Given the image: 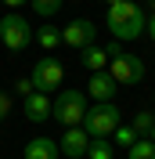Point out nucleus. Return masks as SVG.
<instances>
[{
  "mask_svg": "<svg viewBox=\"0 0 155 159\" xmlns=\"http://www.w3.org/2000/svg\"><path fill=\"white\" fill-rule=\"evenodd\" d=\"M51 116L58 119L61 127H83L87 116V94L83 90H58V98L51 101Z\"/></svg>",
  "mask_w": 155,
  "mask_h": 159,
  "instance_id": "obj_3",
  "label": "nucleus"
},
{
  "mask_svg": "<svg viewBox=\"0 0 155 159\" xmlns=\"http://www.w3.org/2000/svg\"><path fill=\"white\" fill-rule=\"evenodd\" d=\"M112 138H116V145H123V148H130V145L137 141V130H134V127H123V123H119Z\"/></svg>",
  "mask_w": 155,
  "mask_h": 159,
  "instance_id": "obj_18",
  "label": "nucleus"
},
{
  "mask_svg": "<svg viewBox=\"0 0 155 159\" xmlns=\"http://www.w3.org/2000/svg\"><path fill=\"white\" fill-rule=\"evenodd\" d=\"M25 159H58V141L33 138L29 145H25Z\"/></svg>",
  "mask_w": 155,
  "mask_h": 159,
  "instance_id": "obj_11",
  "label": "nucleus"
},
{
  "mask_svg": "<svg viewBox=\"0 0 155 159\" xmlns=\"http://www.w3.org/2000/svg\"><path fill=\"white\" fill-rule=\"evenodd\" d=\"M87 145H90V138H87V130L83 127H69L65 134H61V156H69V159H83L87 156Z\"/></svg>",
  "mask_w": 155,
  "mask_h": 159,
  "instance_id": "obj_8",
  "label": "nucleus"
},
{
  "mask_svg": "<svg viewBox=\"0 0 155 159\" xmlns=\"http://www.w3.org/2000/svg\"><path fill=\"white\" fill-rule=\"evenodd\" d=\"M79 61H83V69H90V72L108 69V54H105V47H97V43H90V47L79 51Z\"/></svg>",
  "mask_w": 155,
  "mask_h": 159,
  "instance_id": "obj_12",
  "label": "nucleus"
},
{
  "mask_svg": "<svg viewBox=\"0 0 155 159\" xmlns=\"http://www.w3.org/2000/svg\"><path fill=\"white\" fill-rule=\"evenodd\" d=\"M112 156H116V148L108 141H90L87 145V159H112Z\"/></svg>",
  "mask_w": 155,
  "mask_h": 159,
  "instance_id": "obj_17",
  "label": "nucleus"
},
{
  "mask_svg": "<svg viewBox=\"0 0 155 159\" xmlns=\"http://www.w3.org/2000/svg\"><path fill=\"white\" fill-rule=\"evenodd\" d=\"M152 145H155V127H152Z\"/></svg>",
  "mask_w": 155,
  "mask_h": 159,
  "instance_id": "obj_24",
  "label": "nucleus"
},
{
  "mask_svg": "<svg viewBox=\"0 0 155 159\" xmlns=\"http://www.w3.org/2000/svg\"><path fill=\"white\" fill-rule=\"evenodd\" d=\"M119 123H123V116H119V105H116V101H94V105H87V116H83L87 138L108 141L112 134H116Z\"/></svg>",
  "mask_w": 155,
  "mask_h": 159,
  "instance_id": "obj_2",
  "label": "nucleus"
},
{
  "mask_svg": "<svg viewBox=\"0 0 155 159\" xmlns=\"http://www.w3.org/2000/svg\"><path fill=\"white\" fill-rule=\"evenodd\" d=\"M130 127L137 130V138H144V134H152V127H155V116H152V112H144V109H141V112L134 116V123H130Z\"/></svg>",
  "mask_w": 155,
  "mask_h": 159,
  "instance_id": "obj_16",
  "label": "nucleus"
},
{
  "mask_svg": "<svg viewBox=\"0 0 155 159\" xmlns=\"http://www.w3.org/2000/svg\"><path fill=\"white\" fill-rule=\"evenodd\" d=\"M18 94H33V83H29V80H18Z\"/></svg>",
  "mask_w": 155,
  "mask_h": 159,
  "instance_id": "obj_22",
  "label": "nucleus"
},
{
  "mask_svg": "<svg viewBox=\"0 0 155 159\" xmlns=\"http://www.w3.org/2000/svg\"><path fill=\"white\" fill-rule=\"evenodd\" d=\"M25 116L33 123H47L51 119V94H40V90L25 94Z\"/></svg>",
  "mask_w": 155,
  "mask_h": 159,
  "instance_id": "obj_10",
  "label": "nucleus"
},
{
  "mask_svg": "<svg viewBox=\"0 0 155 159\" xmlns=\"http://www.w3.org/2000/svg\"><path fill=\"white\" fill-rule=\"evenodd\" d=\"M108 29H112V40H137L144 33V11L137 7L134 0H119V4H108Z\"/></svg>",
  "mask_w": 155,
  "mask_h": 159,
  "instance_id": "obj_1",
  "label": "nucleus"
},
{
  "mask_svg": "<svg viewBox=\"0 0 155 159\" xmlns=\"http://www.w3.org/2000/svg\"><path fill=\"white\" fill-rule=\"evenodd\" d=\"M87 94H90V98H94V101H112V98H116V80L108 76L105 69H101V72H90Z\"/></svg>",
  "mask_w": 155,
  "mask_h": 159,
  "instance_id": "obj_9",
  "label": "nucleus"
},
{
  "mask_svg": "<svg viewBox=\"0 0 155 159\" xmlns=\"http://www.w3.org/2000/svg\"><path fill=\"white\" fill-rule=\"evenodd\" d=\"M0 40H4V47H7V51H25V47H29V40H33L29 22L22 18L18 11H7V15L0 18Z\"/></svg>",
  "mask_w": 155,
  "mask_h": 159,
  "instance_id": "obj_5",
  "label": "nucleus"
},
{
  "mask_svg": "<svg viewBox=\"0 0 155 159\" xmlns=\"http://www.w3.org/2000/svg\"><path fill=\"white\" fill-rule=\"evenodd\" d=\"M29 4H33V11H36V15H43V18H54V15L61 11V4H65V0H29Z\"/></svg>",
  "mask_w": 155,
  "mask_h": 159,
  "instance_id": "obj_15",
  "label": "nucleus"
},
{
  "mask_svg": "<svg viewBox=\"0 0 155 159\" xmlns=\"http://www.w3.org/2000/svg\"><path fill=\"white\" fill-rule=\"evenodd\" d=\"M148 36L155 40V15H152V18H148Z\"/></svg>",
  "mask_w": 155,
  "mask_h": 159,
  "instance_id": "obj_23",
  "label": "nucleus"
},
{
  "mask_svg": "<svg viewBox=\"0 0 155 159\" xmlns=\"http://www.w3.org/2000/svg\"><path fill=\"white\" fill-rule=\"evenodd\" d=\"M0 4H7L11 11H18V7H25V4H29V0H0Z\"/></svg>",
  "mask_w": 155,
  "mask_h": 159,
  "instance_id": "obj_21",
  "label": "nucleus"
},
{
  "mask_svg": "<svg viewBox=\"0 0 155 159\" xmlns=\"http://www.w3.org/2000/svg\"><path fill=\"white\" fill-rule=\"evenodd\" d=\"M108 76L116 80V87H137L141 80H144V61L137 58V54H119V58H112L108 61Z\"/></svg>",
  "mask_w": 155,
  "mask_h": 159,
  "instance_id": "obj_4",
  "label": "nucleus"
},
{
  "mask_svg": "<svg viewBox=\"0 0 155 159\" xmlns=\"http://www.w3.org/2000/svg\"><path fill=\"white\" fill-rule=\"evenodd\" d=\"M105 54H108V61L119 58V54H123V43H119V40H108V43H105Z\"/></svg>",
  "mask_w": 155,
  "mask_h": 159,
  "instance_id": "obj_19",
  "label": "nucleus"
},
{
  "mask_svg": "<svg viewBox=\"0 0 155 159\" xmlns=\"http://www.w3.org/2000/svg\"><path fill=\"white\" fill-rule=\"evenodd\" d=\"M36 43H40V47H47V51H54V47L61 43V33L54 29V25H43V29L36 33Z\"/></svg>",
  "mask_w": 155,
  "mask_h": 159,
  "instance_id": "obj_14",
  "label": "nucleus"
},
{
  "mask_svg": "<svg viewBox=\"0 0 155 159\" xmlns=\"http://www.w3.org/2000/svg\"><path fill=\"white\" fill-rule=\"evenodd\" d=\"M105 4H119V0H105Z\"/></svg>",
  "mask_w": 155,
  "mask_h": 159,
  "instance_id": "obj_25",
  "label": "nucleus"
},
{
  "mask_svg": "<svg viewBox=\"0 0 155 159\" xmlns=\"http://www.w3.org/2000/svg\"><path fill=\"white\" fill-rule=\"evenodd\" d=\"M61 76H65V65H61L58 58H40L36 65H33V90H40V94H54V90L61 87Z\"/></svg>",
  "mask_w": 155,
  "mask_h": 159,
  "instance_id": "obj_6",
  "label": "nucleus"
},
{
  "mask_svg": "<svg viewBox=\"0 0 155 159\" xmlns=\"http://www.w3.org/2000/svg\"><path fill=\"white\" fill-rule=\"evenodd\" d=\"M7 112H11V98H7V94H4V90H0V119L7 116Z\"/></svg>",
  "mask_w": 155,
  "mask_h": 159,
  "instance_id": "obj_20",
  "label": "nucleus"
},
{
  "mask_svg": "<svg viewBox=\"0 0 155 159\" xmlns=\"http://www.w3.org/2000/svg\"><path fill=\"white\" fill-rule=\"evenodd\" d=\"M97 40V25L90 18H72L61 29V43H69V47H76V51H83V47H90Z\"/></svg>",
  "mask_w": 155,
  "mask_h": 159,
  "instance_id": "obj_7",
  "label": "nucleus"
},
{
  "mask_svg": "<svg viewBox=\"0 0 155 159\" xmlns=\"http://www.w3.org/2000/svg\"><path fill=\"white\" fill-rule=\"evenodd\" d=\"M126 159H155V145L144 138H137L130 148H126Z\"/></svg>",
  "mask_w": 155,
  "mask_h": 159,
  "instance_id": "obj_13",
  "label": "nucleus"
}]
</instances>
